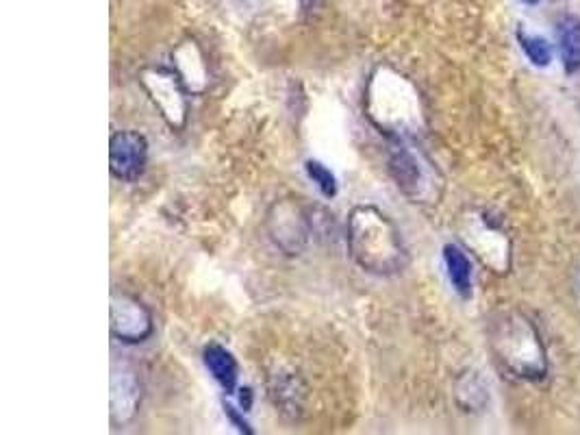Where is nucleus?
<instances>
[{
    "mask_svg": "<svg viewBox=\"0 0 580 435\" xmlns=\"http://www.w3.org/2000/svg\"><path fill=\"white\" fill-rule=\"evenodd\" d=\"M346 244L352 261L376 277L398 275L409 264L407 246L398 227L372 205H359L350 211Z\"/></svg>",
    "mask_w": 580,
    "mask_h": 435,
    "instance_id": "1",
    "label": "nucleus"
},
{
    "mask_svg": "<svg viewBox=\"0 0 580 435\" xmlns=\"http://www.w3.org/2000/svg\"><path fill=\"white\" fill-rule=\"evenodd\" d=\"M491 348L498 362L520 379L546 377V351L535 327L520 314H507L491 331Z\"/></svg>",
    "mask_w": 580,
    "mask_h": 435,
    "instance_id": "2",
    "label": "nucleus"
},
{
    "mask_svg": "<svg viewBox=\"0 0 580 435\" xmlns=\"http://www.w3.org/2000/svg\"><path fill=\"white\" fill-rule=\"evenodd\" d=\"M266 229L274 246L285 255H300L311 238V218L294 198L276 201L266 216Z\"/></svg>",
    "mask_w": 580,
    "mask_h": 435,
    "instance_id": "3",
    "label": "nucleus"
},
{
    "mask_svg": "<svg viewBox=\"0 0 580 435\" xmlns=\"http://www.w3.org/2000/svg\"><path fill=\"white\" fill-rule=\"evenodd\" d=\"M144 90L148 92L150 101L155 103L159 114L163 116L172 129H183L187 120V101H185V85L181 83L179 74L166 68H146L140 74Z\"/></svg>",
    "mask_w": 580,
    "mask_h": 435,
    "instance_id": "4",
    "label": "nucleus"
},
{
    "mask_svg": "<svg viewBox=\"0 0 580 435\" xmlns=\"http://www.w3.org/2000/svg\"><path fill=\"white\" fill-rule=\"evenodd\" d=\"M111 335L124 344H142L155 331L153 316L142 301L124 292L111 294Z\"/></svg>",
    "mask_w": 580,
    "mask_h": 435,
    "instance_id": "5",
    "label": "nucleus"
},
{
    "mask_svg": "<svg viewBox=\"0 0 580 435\" xmlns=\"http://www.w3.org/2000/svg\"><path fill=\"white\" fill-rule=\"evenodd\" d=\"M148 142L142 133L118 131L109 142V168L120 181H135L146 168Z\"/></svg>",
    "mask_w": 580,
    "mask_h": 435,
    "instance_id": "6",
    "label": "nucleus"
},
{
    "mask_svg": "<svg viewBox=\"0 0 580 435\" xmlns=\"http://www.w3.org/2000/svg\"><path fill=\"white\" fill-rule=\"evenodd\" d=\"M389 172H392L398 188L409 198H413L415 203L422 201L428 188H431V183H428V177H426V168L420 161V157L400 140H396L392 146H389Z\"/></svg>",
    "mask_w": 580,
    "mask_h": 435,
    "instance_id": "7",
    "label": "nucleus"
},
{
    "mask_svg": "<svg viewBox=\"0 0 580 435\" xmlns=\"http://www.w3.org/2000/svg\"><path fill=\"white\" fill-rule=\"evenodd\" d=\"M140 381L129 366H113L111 370V418L116 425L129 422L140 407Z\"/></svg>",
    "mask_w": 580,
    "mask_h": 435,
    "instance_id": "8",
    "label": "nucleus"
},
{
    "mask_svg": "<svg viewBox=\"0 0 580 435\" xmlns=\"http://www.w3.org/2000/svg\"><path fill=\"white\" fill-rule=\"evenodd\" d=\"M174 59V72L179 74L181 83L185 85L187 92H203L207 85V70L205 61L200 57L198 48L194 42H185L183 46L176 48V53L172 55Z\"/></svg>",
    "mask_w": 580,
    "mask_h": 435,
    "instance_id": "9",
    "label": "nucleus"
},
{
    "mask_svg": "<svg viewBox=\"0 0 580 435\" xmlns=\"http://www.w3.org/2000/svg\"><path fill=\"white\" fill-rule=\"evenodd\" d=\"M203 362L207 370L211 372V377L222 385V390L226 394H233L237 390L239 368H237V359L233 357L231 351H226V348L220 344H209L203 351Z\"/></svg>",
    "mask_w": 580,
    "mask_h": 435,
    "instance_id": "10",
    "label": "nucleus"
},
{
    "mask_svg": "<svg viewBox=\"0 0 580 435\" xmlns=\"http://www.w3.org/2000/svg\"><path fill=\"white\" fill-rule=\"evenodd\" d=\"M444 261L448 270V279L452 288L463 298L472 296V264L459 246L446 244L444 246Z\"/></svg>",
    "mask_w": 580,
    "mask_h": 435,
    "instance_id": "11",
    "label": "nucleus"
},
{
    "mask_svg": "<svg viewBox=\"0 0 580 435\" xmlns=\"http://www.w3.org/2000/svg\"><path fill=\"white\" fill-rule=\"evenodd\" d=\"M561 61L567 74H576L580 70V18L565 16L557 29Z\"/></svg>",
    "mask_w": 580,
    "mask_h": 435,
    "instance_id": "12",
    "label": "nucleus"
},
{
    "mask_svg": "<svg viewBox=\"0 0 580 435\" xmlns=\"http://www.w3.org/2000/svg\"><path fill=\"white\" fill-rule=\"evenodd\" d=\"M518 40L522 44V51L526 53V57L533 61V66L537 68L550 66L552 48L546 40H541V37H535V35H528L524 31H518Z\"/></svg>",
    "mask_w": 580,
    "mask_h": 435,
    "instance_id": "13",
    "label": "nucleus"
},
{
    "mask_svg": "<svg viewBox=\"0 0 580 435\" xmlns=\"http://www.w3.org/2000/svg\"><path fill=\"white\" fill-rule=\"evenodd\" d=\"M307 174H309V179L315 183V188H318L322 192V196L326 198H333L337 194V179H335V174L326 168L324 164H320V161H315V159H309L307 164Z\"/></svg>",
    "mask_w": 580,
    "mask_h": 435,
    "instance_id": "14",
    "label": "nucleus"
},
{
    "mask_svg": "<svg viewBox=\"0 0 580 435\" xmlns=\"http://www.w3.org/2000/svg\"><path fill=\"white\" fill-rule=\"evenodd\" d=\"M224 412H226V416H229V420L233 422V425H235L239 431H242V433H252L250 425H248V422L244 420V414H239L233 405H224Z\"/></svg>",
    "mask_w": 580,
    "mask_h": 435,
    "instance_id": "15",
    "label": "nucleus"
},
{
    "mask_svg": "<svg viewBox=\"0 0 580 435\" xmlns=\"http://www.w3.org/2000/svg\"><path fill=\"white\" fill-rule=\"evenodd\" d=\"M298 3H300L302 14H313V11L320 7L322 0H298Z\"/></svg>",
    "mask_w": 580,
    "mask_h": 435,
    "instance_id": "16",
    "label": "nucleus"
},
{
    "mask_svg": "<svg viewBox=\"0 0 580 435\" xmlns=\"http://www.w3.org/2000/svg\"><path fill=\"white\" fill-rule=\"evenodd\" d=\"M242 394H239V403H242V412H250V405H252V394H250V390L246 388V390H239Z\"/></svg>",
    "mask_w": 580,
    "mask_h": 435,
    "instance_id": "17",
    "label": "nucleus"
},
{
    "mask_svg": "<svg viewBox=\"0 0 580 435\" xmlns=\"http://www.w3.org/2000/svg\"><path fill=\"white\" fill-rule=\"evenodd\" d=\"M522 3H526V5H537V3H541V0H522Z\"/></svg>",
    "mask_w": 580,
    "mask_h": 435,
    "instance_id": "18",
    "label": "nucleus"
}]
</instances>
